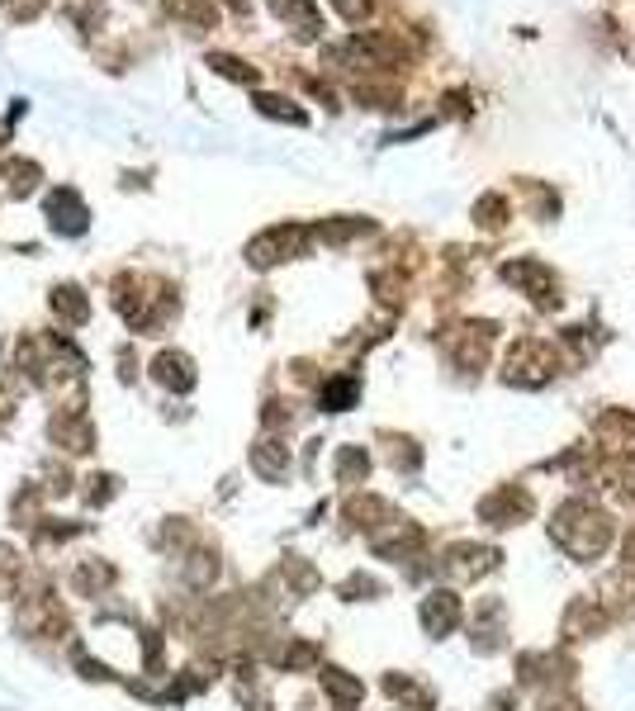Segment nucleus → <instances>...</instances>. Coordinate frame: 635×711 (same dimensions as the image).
<instances>
[{
    "instance_id": "f257e3e1",
    "label": "nucleus",
    "mask_w": 635,
    "mask_h": 711,
    "mask_svg": "<svg viewBox=\"0 0 635 711\" xmlns=\"http://www.w3.org/2000/svg\"><path fill=\"white\" fill-rule=\"evenodd\" d=\"M48 214H53V223L62 233H81L86 228V209H81V200H76L72 190H57L53 200H48Z\"/></svg>"
}]
</instances>
